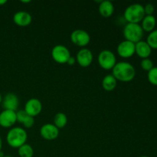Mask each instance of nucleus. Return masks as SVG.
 <instances>
[{"label":"nucleus","instance_id":"423d86ee","mask_svg":"<svg viewBox=\"0 0 157 157\" xmlns=\"http://www.w3.org/2000/svg\"><path fill=\"white\" fill-rule=\"evenodd\" d=\"M51 55H52V58H53L55 62L61 64H67L69 58L71 57L69 49L66 46L62 45V44L55 45L52 48Z\"/></svg>","mask_w":157,"mask_h":157},{"label":"nucleus","instance_id":"72a5a7b5","mask_svg":"<svg viewBox=\"0 0 157 157\" xmlns=\"http://www.w3.org/2000/svg\"><path fill=\"white\" fill-rule=\"evenodd\" d=\"M140 157H149V156H140Z\"/></svg>","mask_w":157,"mask_h":157},{"label":"nucleus","instance_id":"9b49d317","mask_svg":"<svg viewBox=\"0 0 157 157\" xmlns=\"http://www.w3.org/2000/svg\"><path fill=\"white\" fill-rule=\"evenodd\" d=\"M16 122V111L4 110L0 113V126L2 127L9 128Z\"/></svg>","mask_w":157,"mask_h":157},{"label":"nucleus","instance_id":"f257e3e1","mask_svg":"<svg viewBox=\"0 0 157 157\" xmlns=\"http://www.w3.org/2000/svg\"><path fill=\"white\" fill-rule=\"evenodd\" d=\"M112 75L116 78L117 81L121 82H130L134 79L136 76V70L135 67L128 62H117L112 69Z\"/></svg>","mask_w":157,"mask_h":157},{"label":"nucleus","instance_id":"4468645a","mask_svg":"<svg viewBox=\"0 0 157 157\" xmlns=\"http://www.w3.org/2000/svg\"><path fill=\"white\" fill-rule=\"evenodd\" d=\"M13 21L17 26L27 27L32 23V17L25 11H19L15 13L13 16Z\"/></svg>","mask_w":157,"mask_h":157},{"label":"nucleus","instance_id":"c756f323","mask_svg":"<svg viewBox=\"0 0 157 157\" xmlns=\"http://www.w3.org/2000/svg\"><path fill=\"white\" fill-rule=\"evenodd\" d=\"M2 96L1 93H0V104H2Z\"/></svg>","mask_w":157,"mask_h":157},{"label":"nucleus","instance_id":"6e6552de","mask_svg":"<svg viewBox=\"0 0 157 157\" xmlns=\"http://www.w3.org/2000/svg\"><path fill=\"white\" fill-rule=\"evenodd\" d=\"M117 52L120 57L123 58H130L135 54V44L124 40L117 46Z\"/></svg>","mask_w":157,"mask_h":157},{"label":"nucleus","instance_id":"aec40b11","mask_svg":"<svg viewBox=\"0 0 157 157\" xmlns=\"http://www.w3.org/2000/svg\"><path fill=\"white\" fill-rule=\"evenodd\" d=\"M18 153L20 157H33L34 150L29 144H24L18 149Z\"/></svg>","mask_w":157,"mask_h":157},{"label":"nucleus","instance_id":"a211bd4d","mask_svg":"<svg viewBox=\"0 0 157 157\" xmlns=\"http://www.w3.org/2000/svg\"><path fill=\"white\" fill-rule=\"evenodd\" d=\"M117 81L112 75H107L102 81V87L107 91H112L117 87Z\"/></svg>","mask_w":157,"mask_h":157},{"label":"nucleus","instance_id":"2f4dec72","mask_svg":"<svg viewBox=\"0 0 157 157\" xmlns=\"http://www.w3.org/2000/svg\"><path fill=\"white\" fill-rule=\"evenodd\" d=\"M5 156H4V154H3V153L2 152H0V157H4Z\"/></svg>","mask_w":157,"mask_h":157},{"label":"nucleus","instance_id":"cd10ccee","mask_svg":"<svg viewBox=\"0 0 157 157\" xmlns=\"http://www.w3.org/2000/svg\"><path fill=\"white\" fill-rule=\"evenodd\" d=\"M6 2H7L6 0H0V6H3V5L6 4Z\"/></svg>","mask_w":157,"mask_h":157},{"label":"nucleus","instance_id":"a878e982","mask_svg":"<svg viewBox=\"0 0 157 157\" xmlns=\"http://www.w3.org/2000/svg\"><path fill=\"white\" fill-rule=\"evenodd\" d=\"M144 9L146 15H153V13L155 12V8L153 4H151V3H147L146 6H144Z\"/></svg>","mask_w":157,"mask_h":157},{"label":"nucleus","instance_id":"f03ea898","mask_svg":"<svg viewBox=\"0 0 157 157\" xmlns=\"http://www.w3.org/2000/svg\"><path fill=\"white\" fill-rule=\"evenodd\" d=\"M27 138L28 134L25 130L18 127L11 128L6 135L7 144L14 149H18L25 144Z\"/></svg>","mask_w":157,"mask_h":157},{"label":"nucleus","instance_id":"9d476101","mask_svg":"<svg viewBox=\"0 0 157 157\" xmlns=\"http://www.w3.org/2000/svg\"><path fill=\"white\" fill-rule=\"evenodd\" d=\"M94 55L90 50L87 48H82L77 53L76 62L81 67H87L93 62Z\"/></svg>","mask_w":157,"mask_h":157},{"label":"nucleus","instance_id":"473e14b6","mask_svg":"<svg viewBox=\"0 0 157 157\" xmlns=\"http://www.w3.org/2000/svg\"><path fill=\"white\" fill-rule=\"evenodd\" d=\"M4 157H12V156H5Z\"/></svg>","mask_w":157,"mask_h":157},{"label":"nucleus","instance_id":"f3484780","mask_svg":"<svg viewBox=\"0 0 157 157\" xmlns=\"http://www.w3.org/2000/svg\"><path fill=\"white\" fill-rule=\"evenodd\" d=\"M156 20L154 15H145L144 19L141 21V27L144 32H151L155 30L156 27Z\"/></svg>","mask_w":157,"mask_h":157},{"label":"nucleus","instance_id":"412c9836","mask_svg":"<svg viewBox=\"0 0 157 157\" xmlns=\"http://www.w3.org/2000/svg\"><path fill=\"white\" fill-rule=\"evenodd\" d=\"M147 42L152 49H157V29H155L149 34Z\"/></svg>","mask_w":157,"mask_h":157},{"label":"nucleus","instance_id":"0eeeda50","mask_svg":"<svg viewBox=\"0 0 157 157\" xmlns=\"http://www.w3.org/2000/svg\"><path fill=\"white\" fill-rule=\"evenodd\" d=\"M71 41L79 47H85L90 43V36L88 32L83 29H76L71 34Z\"/></svg>","mask_w":157,"mask_h":157},{"label":"nucleus","instance_id":"4be33fe9","mask_svg":"<svg viewBox=\"0 0 157 157\" xmlns=\"http://www.w3.org/2000/svg\"><path fill=\"white\" fill-rule=\"evenodd\" d=\"M149 82L154 86H157V67H153L147 74Z\"/></svg>","mask_w":157,"mask_h":157},{"label":"nucleus","instance_id":"bb28decb","mask_svg":"<svg viewBox=\"0 0 157 157\" xmlns=\"http://www.w3.org/2000/svg\"><path fill=\"white\" fill-rule=\"evenodd\" d=\"M75 62H76V58L71 56L70 58H69L68 61H67V64H68V65H74V64H75Z\"/></svg>","mask_w":157,"mask_h":157},{"label":"nucleus","instance_id":"6ab92c4d","mask_svg":"<svg viewBox=\"0 0 157 157\" xmlns=\"http://www.w3.org/2000/svg\"><path fill=\"white\" fill-rule=\"evenodd\" d=\"M67 124V117L65 113H58L54 117V125L58 129L64 128Z\"/></svg>","mask_w":157,"mask_h":157},{"label":"nucleus","instance_id":"7ed1b4c3","mask_svg":"<svg viewBox=\"0 0 157 157\" xmlns=\"http://www.w3.org/2000/svg\"><path fill=\"white\" fill-rule=\"evenodd\" d=\"M144 6L139 3H134L129 6L124 11V19L127 23L140 24L145 17Z\"/></svg>","mask_w":157,"mask_h":157},{"label":"nucleus","instance_id":"2eb2a0df","mask_svg":"<svg viewBox=\"0 0 157 157\" xmlns=\"http://www.w3.org/2000/svg\"><path fill=\"white\" fill-rule=\"evenodd\" d=\"M152 53V48L147 41H140L135 44V54L142 59L149 58Z\"/></svg>","mask_w":157,"mask_h":157},{"label":"nucleus","instance_id":"7c9ffc66","mask_svg":"<svg viewBox=\"0 0 157 157\" xmlns=\"http://www.w3.org/2000/svg\"><path fill=\"white\" fill-rule=\"evenodd\" d=\"M21 2H22V3H29L31 1H29V0H28V1H21Z\"/></svg>","mask_w":157,"mask_h":157},{"label":"nucleus","instance_id":"b1692460","mask_svg":"<svg viewBox=\"0 0 157 157\" xmlns=\"http://www.w3.org/2000/svg\"><path fill=\"white\" fill-rule=\"evenodd\" d=\"M29 116L27 113L24 110H19L18 111H16V118L17 121L20 124H22L23 121L25 120V118Z\"/></svg>","mask_w":157,"mask_h":157},{"label":"nucleus","instance_id":"f8f14e48","mask_svg":"<svg viewBox=\"0 0 157 157\" xmlns=\"http://www.w3.org/2000/svg\"><path fill=\"white\" fill-rule=\"evenodd\" d=\"M40 135L46 140H54L59 135V129L52 124H44L40 129Z\"/></svg>","mask_w":157,"mask_h":157},{"label":"nucleus","instance_id":"393cba45","mask_svg":"<svg viewBox=\"0 0 157 157\" xmlns=\"http://www.w3.org/2000/svg\"><path fill=\"white\" fill-rule=\"evenodd\" d=\"M34 124H35V118L29 115V116L25 118V120L23 121V123L21 124H22L25 128L29 129V128H32V127H33Z\"/></svg>","mask_w":157,"mask_h":157},{"label":"nucleus","instance_id":"5701e85b","mask_svg":"<svg viewBox=\"0 0 157 157\" xmlns=\"http://www.w3.org/2000/svg\"><path fill=\"white\" fill-rule=\"evenodd\" d=\"M140 66L142 67L143 70L146 71H150L154 65H153V62L151 59L150 58H145V59H142L140 62Z\"/></svg>","mask_w":157,"mask_h":157},{"label":"nucleus","instance_id":"1a4fd4ad","mask_svg":"<svg viewBox=\"0 0 157 157\" xmlns=\"http://www.w3.org/2000/svg\"><path fill=\"white\" fill-rule=\"evenodd\" d=\"M24 110L29 116L35 117L41 113L42 110V104L40 100L37 98H31L25 103Z\"/></svg>","mask_w":157,"mask_h":157},{"label":"nucleus","instance_id":"dca6fc26","mask_svg":"<svg viewBox=\"0 0 157 157\" xmlns=\"http://www.w3.org/2000/svg\"><path fill=\"white\" fill-rule=\"evenodd\" d=\"M114 12V6L110 1H101L99 5V13L104 18H109Z\"/></svg>","mask_w":157,"mask_h":157},{"label":"nucleus","instance_id":"20e7f679","mask_svg":"<svg viewBox=\"0 0 157 157\" xmlns=\"http://www.w3.org/2000/svg\"><path fill=\"white\" fill-rule=\"evenodd\" d=\"M144 30L140 24L127 23L124 28L123 34L125 40L134 44L142 41L144 37Z\"/></svg>","mask_w":157,"mask_h":157},{"label":"nucleus","instance_id":"c85d7f7f","mask_svg":"<svg viewBox=\"0 0 157 157\" xmlns=\"http://www.w3.org/2000/svg\"><path fill=\"white\" fill-rule=\"evenodd\" d=\"M2 138L0 136V152L2 151Z\"/></svg>","mask_w":157,"mask_h":157},{"label":"nucleus","instance_id":"39448f33","mask_svg":"<svg viewBox=\"0 0 157 157\" xmlns=\"http://www.w3.org/2000/svg\"><path fill=\"white\" fill-rule=\"evenodd\" d=\"M98 64L104 70H112L117 64V58L110 50H103L98 55Z\"/></svg>","mask_w":157,"mask_h":157},{"label":"nucleus","instance_id":"ddd939ff","mask_svg":"<svg viewBox=\"0 0 157 157\" xmlns=\"http://www.w3.org/2000/svg\"><path fill=\"white\" fill-rule=\"evenodd\" d=\"M2 104L4 110L16 111L19 104V101L16 94L13 93H9L4 97V98H2Z\"/></svg>","mask_w":157,"mask_h":157}]
</instances>
